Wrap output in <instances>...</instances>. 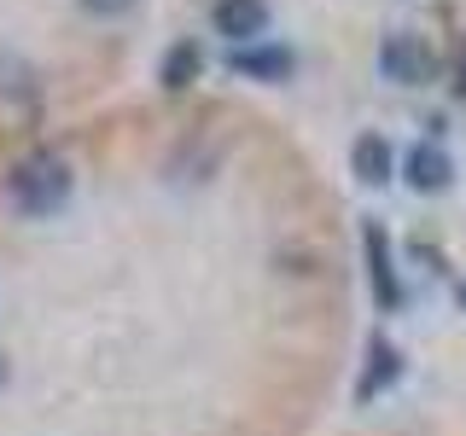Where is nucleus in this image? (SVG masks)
<instances>
[{"mask_svg": "<svg viewBox=\"0 0 466 436\" xmlns=\"http://www.w3.org/2000/svg\"><path fill=\"white\" fill-rule=\"evenodd\" d=\"M6 193H12V203H18L24 215H53L58 203L70 198V164L53 157V152H35L6 174Z\"/></svg>", "mask_w": 466, "mask_h": 436, "instance_id": "nucleus-1", "label": "nucleus"}, {"mask_svg": "<svg viewBox=\"0 0 466 436\" xmlns=\"http://www.w3.org/2000/svg\"><path fill=\"white\" fill-rule=\"evenodd\" d=\"M379 76L397 87H426L437 76V53L420 35H385L379 41Z\"/></svg>", "mask_w": 466, "mask_h": 436, "instance_id": "nucleus-2", "label": "nucleus"}, {"mask_svg": "<svg viewBox=\"0 0 466 436\" xmlns=\"http://www.w3.org/2000/svg\"><path fill=\"white\" fill-rule=\"evenodd\" d=\"M216 35H228L233 47H257L268 35V0H216L210 6Z\"/></svg>", "mask_w": 466, "mask_h": 436, "instance_id": "nucleus-3", "label": "nucleus"}, {"mask_svg": "<svg viewBox=\"0 0 466 436\" xmlns=\"http://www.w3.org/2000/svg\"><path fill=\"white\" fill-rule=\"evenodd\" d=\"M402 174H408V186L414 193H449L455 186V157L443 152V145H431V140H420L414 152H408V164H402Z\"/></svg>", "mask_w": 466, "mask_h": 436, "instance_id": "nucleus-4", "label": "nucleus"}, {"mask_svg": "<svg viewBox=\"0 0 466 436\" xmlns=\"http://www.w3.org/2000/svg\"><path fill=\"white\" fill-rule=\"evenodd\" d=\"M361 251H368V280H373V297L385 302V309H397L402 302V280H397V268H390V239H385V227H373L361 233Z\"/></svg>", "mask_w": 466, "mask_h": 436, "instance_id": "nucleus-5", "label": "nucleus"}, {"mask_svg": "<svg viewBox=\"0 0 466 436\" xmlns=\"http://www.w3.org/2000/svg\"><path fill=\"white\" fill-rule=\"evenodd\" d=\"M350 169H356L361 186H385L390 174H397V152H390L385 134H356V145H350Z\"/></svg>", "mask_w": 466, "mask_h": 436, "instance_id": "nucleus-6", "label": "nucleus"}, {"mask_svg": "<svg viewBox=\"0 0 466 436\" xmlns=\"http://www.w3.org/2000/svg\"><path fill=\"white\" fill-rule=\"evenodd\" d=\"M397 372H402L397 343L373 338V343H368V367H361V384H356V401H373L379 390H390V384H397Z\"/></svg>", "mask_w": 466, "mask_h": 436, "instance_id": "nucleus-7", "label": "nucleus"}, {"mask_svg": "<svg viewBox=\"0 0 466 436\" xmlns=\"http://www.w3.org/2000/svg\"><path fill=\"white\" fill-rule=\"evenodd\" d=\"M233 70H239V76L280 82V76H291V53L286 47H233Z\"/></svg>", "mask_w": 466, "mask_h": 436, "instance_id": "nucleus-8", "label": "nucleus"}, {"mask_svg": "<svg viewBox=\"0 0 466 436\" xmlns=\"http://www.w3.org/2000/svg\"><path fill=\"white\" fill-rule=\"evenodd\" d=\"M198 70H204V53H198V41H175V47L164 53V70H157V82H164L169 94H181L187 82H198Z\"/></svg>", "mask_w": 466, "mask_h": 436, "instance_id": "nucleus-9", "label": "nucleus"}, {"mask_svg": "<svg viewBox=\"0 0 466 436\" xmlns=\"http://www.w3.org/2000/svg\"><path fill=\"white\" fill-rule=\"evenodd\" d=\"M82 6L94 12V18H116V12H128L135 0H82Z\"/></svg>", "mask_w": 466, "mask_h": 436, "instance_id": "nucleus-10", "label": "nucleus"}, {"mask_svg": "<svg viewBox=\"0 0 466 436\" xmlns=\"http://www.w3.org/2000/svg\"><path fill=\"white\" fill-rule=\"evenodd\" d=\"M455 87H461V94H466V58H461V82H455Z\"/></svg>", "mask_w": 466, "mask_h": 436, "instance_id": "nucleus-11", "label": "nucleus"}, {"mask_svg": "<svg viewBox=\"0 0 466 436\" xmlns=\"http://www.w3.org/2000/svg\"><path fill=\"white\" fill-rule=\"evenodd\" d=\"M0 384H6V355H0Z\"/></svg>", "mask_w": 466, "mask_h": 436, "instance_id": "nucleus-12", "label": "nucleus"}, {"mask_svg": "<svg viewBox=\"0 0 466 436\" xmlns=\"http://www.w3.org/2000/svg\"><path fill=\"white\" fill-rule=\"evenodd\" d=\"M461 302H466V291H461Z\"/></svg>", "mask_w": 466, "mask_h": 436, "instance_id": "nucleus-13", "label": "nucleus"}]
</instances>
